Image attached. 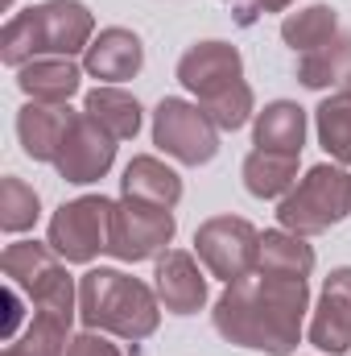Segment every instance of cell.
Instances as JSON below:
<instances>
[{"mask_svg": "<svg viewBox=\"0 0 351 356\" xmlns=\"http://www.w3.org/2000/svg\"><path fill=\"white\" fill-rule=\"evenodd\" d=\"M157 294L120 273V269H91L79 277V319L87 323V332H112L120 340H149L157 332Z\"/></svg>", "mask_w": 351, "mask_h": 356, "instance_id": "3", "label": "cell"}, {"mask_svg": "<svg viewBox=\"0 0 351 356\" xmlns=\"http://www.w3.org/2000/svg\"><path fill=\"white\" fill-rule=\"evenodd\" d=\"M83 83V71L71 58H33L17 71V88L37 104H67Z\"/></svg>", "mask_w": 351, "mask_h": 356, "instance_id": "17", "label": "cell"}, {"mask_svg": "<svg viewBox=\"0 0 351 356\" xmlns=\"http://www.w3.org/2000/svg\"><path fill=\"white\" fill-rule=\"evenodd\" d=\"M351 75V33H335L331 42H323L318 50L310 54H298V83L310 91L335 88V83H348Z\"/></svg>", "mask_w": 351, "mask_h": 356, "instance_id": "19", "label": "cell"}, {"mask_svg": "<svg viewBox=\"0 0 351 356\" xmlns=\"http://www.w3.org/2000/svg\"><path fill=\"white\" fill-rule=\"evenodd\" d=\"M306 311H310L306 277H277L257 269L219 294L211 319H215V332L240 348L289 356L302 340Z\"/></svg>", "mask_w": 351, "mask_h": 356, "instance_id": "1", "label": "cell"}, {"mask_svg": "<svg viewBox=\"0 0 351 356\" xmlns=\"http://www.w3.org/2000/svg\"><path fill=\"white\" fill-rule=\"evenodd\" d=\"M339 33V13L331 4H310V8H298L281 21V38L293 54H310L318 50L323 42H331Z\"/></svg>", "mask_w": 351, "mask_h": 356, "instance_id": "23", "label": "cell"}, {"mask_svg": "<svg viewBox=\"0 0 351 356\" xmlns=\"http://www.w3.org/2000/svg\"><path fill=\"white\" fill-rule=\"evenodd\" d=\"M174 232H178L174 207H153V203H141V199H120L112 207L108 253L116 261H149V257L166 253Z\"/></svg>", "mask_w": 351, "mask_h": 356, "instance_id": "6", "label": "cell"}, {"mask_svg": "<svg viewBox=\"0 0 351 356\" xmlns=\"http://www.w3.org/2000/svg\"><path fill=\"white\" fill-rule=\"evenodd\" d=\"M145 67V42L132 29H99L91 38V46L83 50V71L103 79V83H124Z\"/></svg>", "mask_w": 351, "mask_h": 356, "instance_id": "13", "label": "cell"}, {"mask_svg": "<svg viewBox=\"0 0 351 356\" xmlns=\"http://www.w3.org/2000/svg\"><path fill=\"white\" fill-rule=\"evenodd\" d=\"M120 195L124 199H141V203H153V207H178L182 199V178L157 162V158H132L124 166V178H120Z\"/></svg>", "mask_w": 351, "mask_h": 356, "instance_id": "18", "label": "cell"}, {"mask_svg": "<svg viewBox=\"0 0 351 356\" xmlns=\"http://www.w3.org/2000/svg\"><path fill=\"white\" fill-rule=\"evenodd\" d=\"M228 4H236V21H240V25H252L261 13H281V8H289L293 0H228Z\"/></svg>", "mask_w": 351, "mask_h": 356, "instance_id": "28", "label": "cell"}, {"mask_svg": "<svg viewBox=\"0 0 351 356\" xmlns=\"http://www.w3.org/2000/svg\"><path fill=\"white\" fill-rule=\"evenodd\" d=\"M112 207L116 203H108L103 195H83V199L62 203L50 220V249L62 261H75V266L103 253L108 249V228H112Z\"/></svg>", "mask_w": 351, "mask_h": 356, "instance_id": "9", "label": "cell"}, {"mask_svg": "<svg viewBox=\"0 0 351 356\" xmlns=\"http://www.w3.org/2000/svg\"><path fill=\"white\" fill-rule=\"evenodd\" d=\"M252 145L268 149V154H302L306 145V108L289 104V99H277L268 104L264 112H257V124H252Z\"/></svg>", "mask_w": 351, "mask_h": 356, "instance_id": "16", "label": "cell"}, {"mask_svg": "<svg viewBox=\"0 0 351 356\" xmlns=\"http://www.w3.org/2000/svg\"><path fill=\"white\" fill-rule=\"evenodd\" d=\"M67 356H124V353L116 344H108L103 336H95V332H79V336H71Z\"/></svg>", "mask_w": 351, "mask_h": 356, "instance_id": "27", "label": "cell"}, {"mask_svg": "<svg viewBox=\"0 0 351 356\" xmlns=\"http://www.w3.org/2000/svg\"><path fill=\"white\" fill-rule=\"evenodd\" d=\"M116 162V137L91 116V112H75L62 145H58V158H54V170L75 182V186H87L112 170Z\"/></svg>", "mask_w": 351, "mask_h": 356, "instance_id": "10", "label": "cell"}, {"mask_svg": "<svg viewBox=\"0 0 351 356\" xmlns=\"http://www.w3.org/2000/svg\"><path fill=\"white\" fill-rule=\"evenodd\" d=\"M95 17L79 0H46L33 4L17 17L4 21L0 29V63L4 67H25L33 58H71L91 46Z\"/></svg>", "mask_w": 351, "mask_h": 356, "instance_id": "2", "label": "cell"}, {"mask_svg": "<svg viewBox=\"0 0 351 356\" xmlns=\"http://www.w3.org/2000/svg\"><path fill=\"white\" fill-rule=\"evenodd\" d=\"M314 124H318V141L323 149L339 162V166H351V91H335L318 104L314 112Z\"/></svg>", "mask_w": 351, "mask_h": 356, "instance_id": "24", "label": "cell"}, {"mask_svg": "<svg viewBox=\"0 0 351 356\" xmlns=\"http://www.w3.org/2000/svg\"><path fill=\"white\" fill-rule=\"evenodd\" d=\"M67 344H71V319L54 311H33L29 332L0 356H67Z\"/></svg>", "mask_w": 351, "mask_h": 356, "instance_id": "25", "label": "cell"}, {"mask_svg": "<svg viewBox=\"0 0 351 356\" xmlns=\"http://www.w3.org/2000/svg\"><path fill=\"white\" fill-rule=\"evenodd\" d=\"M351 216V175L343 166H310L306 178L281 199L277 220L285 232L298 236H318L327 228H335L339 220Z\"/></svg>", "mask_w": 351, "mask_h": 356, "instance_id": "4", "label": "cell"}, {"mask_svg": "<svg viewBox=\"0 0 351 356\" xmlns=\"http://www.w3.org/2000/svg\"><path fill=\"white\" fill-rule=\"evenodd\" d=\"M343 88H348V91H351V75H348V83H343Z\"/></svg>", "mask_w": 351, "mask_h": 356, "instance_id": "30", "label": "cell"}, {"mask_svg": "<svg viewBox=\"0 0 351 356\" xmlns=\"http://www.w3.org/2000/svg\"><path fill=\"white\" fill-rule=\"evenodd\" d=\"M71 120H75V112L67 104H37V99H29L17 112V137H21V145H25V154L33 162H54Z\"/></svg>", "mask_w": 351, "mask_h": 356, "instance_id": "15", "label": "cell"}, {"mask_svg": "<svg viewBox=\"0 0 351 356\" xmlns=\"http://www.w3.org/2000/svg\"><path fill=\"white\" fill-rule=\"evenodd\" d=\"M153 145L182 166H203L219 154V129L198 104L166 95L153 112Z\"/></svg>", "mask_w": 351, "mask_h": 356, "instance_id": "7", "label": "cell"}, {"mask_svg": "<svg viewBox=\"0 0 351 356\" xmlns=\"http://www.w3.org/2000/svg\"><path fill=\"white\" fill-rule=\"evenodd\" d=\"M153 282H157V298L170 315H194L207 302V277H203L198 261L182 249H166L157 257Z\"/></svg>", "mask_w": 351, "mask_h": 356, "instance_id": "14", "label": "cell"}, {"mask_svg": "<svg viewBox=\"0 0 351 356\" xmlns=\"http://www.w3.org/2000/svg\"><path fill=\"white\" fill-rule=\"evenodd\" d=\"M310 344L323 353H351V266L331 269L310 319Z\"/></svg>", "mask_w": 351, "mask_h": 356, "instance_id": "12", "label": "cell"}, {"mask_svg": "<svg viewBox=\"0 0 351 356\" xmlns=\"http://www.w3.org/2000/svg\"><path fill=\"white\" fill-rule=\"evenodd\" d=\"M178 79H182L186 91L198 95V108H203L215 95H223V91H232L236 83H244V58L228 42H194L178 58Z\"/></svg>", "mask_w": 351, "mask_h": 356, "instance_id": "11", "label": "cell"}, {"mask_svg": "<svg viewBox=\"0 0 351 356\" xmlns=\"http://www.w3.org/2000/svg\"><path fill=\"white\" fill-rule=\"evenodd\" d=\"M244 186L257 199H277L289 195L298 186V158L293 154H268V149H252L244 158Z\"/></svg>", "mask_w": 351, "mask_h": 356, "instance_id": "20", "label": "cell"}, {"mask_svg": "<svg viewBox=\"0 0 351 356\" xmlns=\"http://www.w3.org/2000/svg\"><path fill=\"white\" fill-rule=\"evenodd\" d=\"M83 112H91L116 141H132L141 133V104H137V95H128V91H120V88L87 91Z\"/></svg>", "mask_w": 351, "mask_h": 356, "instance_id": "22", "label": "cell"}, {"mask_svg": "<svg viewBox=\"0 0 351 356\" xmlns=\"http://www.w3.org/2000/svg\"><path fill=\"white\" fill-rule=\"evenodd\" d=\"M194 249H198V261H203V266L232 286V282L257 273V261H261V232H257L248 220H240V216H211L207 224H198Z\"/></svg>", "mask_w": 351, "mask_h": 356, "instance_id": "8", "label": "cell"}, {"mask_svg": "<svg viewBox=\"0 0 351 356\" xmlns=\"http://www.w3.org/2000/svg\"><path fill=\"white\" fill-rule=\"evenodd\" d=\"M37 216H42L37 191L17 175L0 178V228H4V232H25V228L37 224Z\"/></svg>", "mask_w": 351, "mask_h": 356, "instance_id": "26", "label": "cell"}, {"mask_svg": "<svg viewBox=\"0 0 351 356\" xmlns=\"http://www.w3.org/2000/svg\"><path fill=\"white\" fill-rule=\"evenodd\" d=\"M261 273H277V277H310L314 269V249L306 245V236L298 232H264L261 236Z\"/></svg>", "mask_w": 351, "mask_h": 356, "instance_id": "21", "label": "cell"}, {"mask_svg": "<svg viewBox=\"0 0 351 356\" xmlns=\"http://www.w3.org/2000/svg\"><path fill=\"white\" fill-rule=\"evenodd\" d=\"M4 307H8V319H4V332H0V340L8 344V340H12V332H17V323H21V298H17V290H12V286L4 290Z\"/></svg>", "mask_w": 351, "mask_h": 356, "instance_id": "29", "label": "cell"}, {"mask_svg": "<svg viewBox=\"0 0 351 356\" xmlns=\"http://www.w3.org/2000/svg\"><path fill=\"white\" fill-rule=\"evenodd\" d=\"M0 269L12 286H21L33 298V311H54V315L75 319V282L50 245L17 241L0 253Z\"/></svg>", "mask_w": 351, "mask_h": 356, "instance_id": "5", "label": "cell"}]
</instances>
